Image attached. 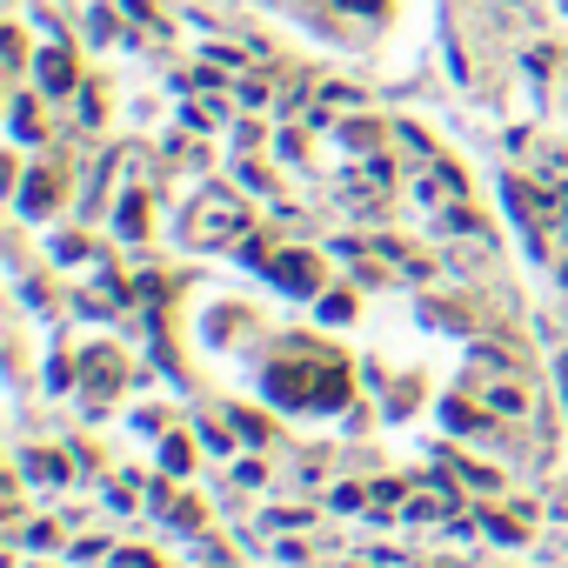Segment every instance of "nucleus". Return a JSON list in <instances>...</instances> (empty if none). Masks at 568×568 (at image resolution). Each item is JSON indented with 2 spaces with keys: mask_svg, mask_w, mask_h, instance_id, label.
Returning a JSON list of instances; mask_svg holds the SVG:
<instances>
[{
  "mask_svg": "<svg viewBox=\"0 0 568 568\" xmlns=\"http://www.w3.org/2000/svg\"><path fill=\"white\" fill-rule=\"evenodd\" d=\"M342 8H382V0H342Z\"/></svg>",
  "mask_w": 568,
  "mask_h": 568,
  "instance_id": "2",
  "label": "nucleus"
},
{
  "mask_svg": "<svg viewBox=\"0 0 568 568\" xmlns=\"http://www.w3.org/2000/svg\"><path fill=\"white\" fill-rule=\"evenodd\" d=\"M68 81H74V68H68V54H48V88H54V94H61V88H68Z\"/></svg>",
  "mask_w": 568,
  "mask_h": 568,
  "instance_id": "1",
  "label": "nucleus"
}]
</instances>
